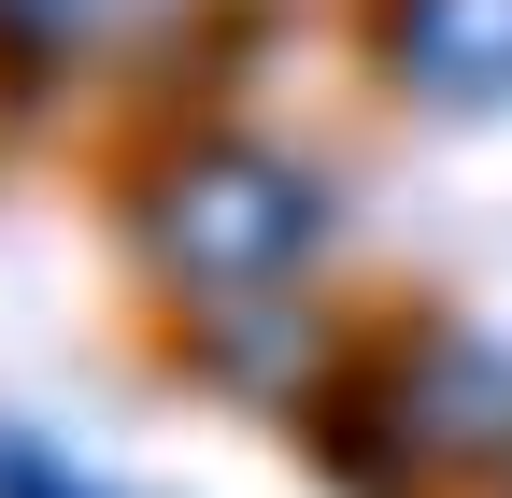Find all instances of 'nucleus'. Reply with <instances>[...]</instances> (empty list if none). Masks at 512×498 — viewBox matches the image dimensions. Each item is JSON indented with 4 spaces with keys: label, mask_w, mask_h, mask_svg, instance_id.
Instances as JSON below:
<instances>
[{
    "label": "nucleus",
    "mask_w": 512,
    "mask_h": 498,
    "mask_svg": "<svg viewBox=\"0 0 512 498\" xmlns=\"http://www.w3.org/2000/svg\"><path fill=\"white\" fill-rule=\"evenodd\" d=\"M384 43H399V72L441 86V100L512 86V0H399V15H384Z\"/></svg>",
    "instance_id": "nucleus-1"
}]
</instances>
